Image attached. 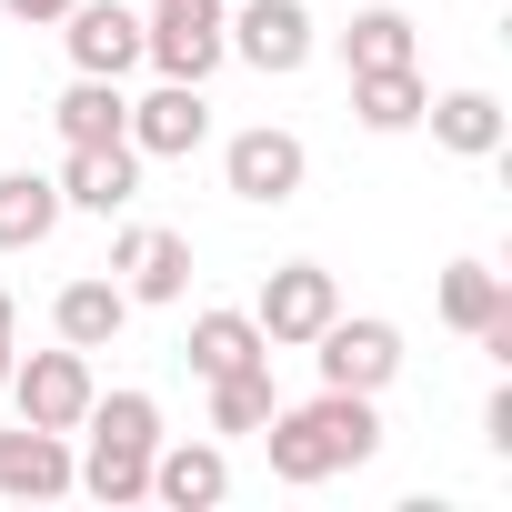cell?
Masks as SVG:
<instances>
[{"label": "cell", "mask_w": 512, "mask_h": 512, "mask_svg": "<svg viewBox=\"0 0 512 512\" xmlns=\"http://www.w3.org/2000/svg\"><path fill=\"white\" fill-rule=\"evenodd\" d=\"M342 61H352V71H392V61H412V21H402V11H362V21L342 31Z\"/></svg>", "instance_id": "23"}, {"label": "cell", "mask_w": 512, "mask_h": 512, "mask_svg": "<svg viewBox=\"0 0 512 512\" xmlns=\"http://www.w3.org/2000/svg\"><path fill=\"white\" fill-rule=\"evenodd\" d=\"M221 492H231L221 442H151V502H171V512H211Z\"/></svg>", "instance_id": "15"}, {"label": "cell", "mask_w": 512, "mask_h": 512, "mask_svg": "<svg viewBox=\"0 0 512 512\" xmlns=\"http://www.w3.org/2000/svg\"><path fill=\"white\" fill-rule=\"evenodd\" d=\"M422 121H432V141L452 161H492L502 151V101L492 91H442V101H422Z\"/></svg>", "instance_id": "17"}, {"label": "cell", "mask_w": 512, "mask_h": 512, "mask_svg": "<svg viewBox=\"0 0 512 512\" xmlns=\"http://www.w3.org/2000/svg\"><path fill=\"white\" fill-rule=\"evenodd\" d=\"M0 392H11L21 402V422H41V432H81V412H91V352H31V362H11V382H0Z\"/></svg>", "instance_id": "8"}, {"label": "cell", "mask_w": 512, "mask_h": 512, "mask_svg": "<svg viewBox=\"0 0 512 512\" xmlns=\"http://www.w3.org/2000/svg\"><path fill=\"white\" fill-rule=\"evenodd\" d=\"M11 332H21V312H11V292H0V382H11V362H21V342H11Z\"/></svg>", "instance_id": "25"}, {"label": "cell", "mask_w": 512, "mask_h": 512, "mask_svg": "<svg viewBox=\"0 0 512 512\" xmlns=\"http://www.w3.org/2000/svg\"><path fill=\"white\" fill-rule=\"evenodd\" d=\"M51 121H61V141H131V131H121V121H131L121 81H91V71H71V91L51 101Z\"/></svg>", "instance_id": "20"}, {"label": "cell", "mask_w": 512, "mask_h": 512, "mask_svg": "<svg viewBox=\"0 0 512 512\" xmlns=\"http://www.w3.org/2000/svg\"><path fill=\"white\" fill-rule=\"evenodd\" d=\"M262 452H272V482H292V492H312V482H332V472H362L372 452H382V412H372V392H312V402H272V422H262Z\"/></svg>", "instance_id": "1"}, {"label": "cell", "mask_w": 512, "mask_h": 512, "mask_svg": "<svg viewBox=\"0 0 512 512\" xmlns=\"http://www.w3.org/2000/svg\"><path fill=\"white\" fill-rule=\"evenodd\" d=\"M111 282H121L131 302H181V292H191V241H181L171 221H131V231L111 241Z\"/></svg>", "instance_id": "10"}, {"label": "cell", "mask_w": 512, "mask_h": 512, "mask_svg": "<svg viewBox=\"0 0 512 512\" xmlns=\"http://www.w3.org/2000/svg\"><path fill=\"white\" fill-rule=\"evenodd\" d=\"M0 11H11V21H31V31H41V21H61V11H71V0H0Z\"/></svg>", "instance_id": "26"}, {"label": "cell", "mask_w": 512, "mask_h": 512, "mask_svg": "<svg viewBox=\"0 0 512 512\" xmlns=\"http://www.w3.org/2000/svg\"><path fill=\"white\" fill-rule=\"evenodd\" d=\"M121 131H131L141 161H191V151L211 141V101H201V81H151Z\"/></svg>", "instance_id": "9"}, {"label": "cell", "mask_w": 512, "mask_h": 512, "mask_svg": "<svg viewBox=\"0 0 512 512\" xmlns=\"http://www.w3.org/2000/svg\"><path fill=\"white\" fill-rule=\"evenodd\" d=\"M81 432H91V452L71 462V492H91V502H111V512L151 502V442H161V402H151V392H91Z\"/></svg>", "instance_id": "2"}, {"label": "cell", "mask_w": 512, "mask_h": 512, "mask_svg": "<svg viewBox=\"0 0 512 512\" xmlns=\"http://www.w3.org/2000/svg\"><path fill=\"white\" fill-rule=\"evenodd\" d=\"M141 201V151L131 141H71V161H61V211H131Z\"/></svg>", "instance_id": "12"}, {"label": "cell", "mask_w": 512, "mask_h": 512, "mask_svg": "<svg viewBox=\"0 0 512 512\" xmlns=\"http://www.w3.org/2000/svg\"><path fill=\"white\" fill-rule=\"evenodd\" d=\"M61 41H71V71H91V81H131L141 71V11H121V0H71Z\"/></svg>", "instance_id": "11"}, {"label": "cell", "mask_w": 512, "mask_h": 512, "mask_svg": "<svg viewBox=\"0 0 512 512\" xmlns=\"http://www.w3.org/2000/svg\"><path fill=\"white\" fill-rule=\"evenodd\" d=\"M262 422H272V362L211 382V432H262Z\"/></svg>", "instance_id": "22"}, {"label": "cell", "mask_w": 512, "mask_h": 512, "mask_svg": "<svg viewBox=\"0 0 512 512\" xmlns=\"http://www.w3.org/2000/svg\"><path fill=\"white\" fill-rule=\"evenodd\" d=\"M221 181H231V201H251V211H282V201H302L312 151H302V131H282V121H251V131L221 141Z\"/></svg>", "instance_id": "4"}, {"label": "cell", "mask_w": 512, "mask_h": 512, "mask_svg": "<svg viewBox=\"0 0 512 512\" xmlns=\"http://www.w3.org/2000/svg\"><path fill=\"white\" fill-rule=\"evenodd\" d=\"M191 372L201 382H221V372H251V362H272V342H262V322L251 312H191Z\"/></svg>", "instance_id": "16"}, {"label": "cell", "mask_w": 512, "mask_h": 512, "mask_svg": "<svg viewBox=\"0 0 512 512\" xmlns=\"http://www.w3.org/2000/svg\"><path fill=\"white\" fill-rule=\"evenodd\" d=\"M422 101H432V81H422L412 61H392V71H352V121H362V131H412Z\"/></svg>", "instance_id": "19"}, {"label": "cell", "mask_w": 512, "mask_h": 512, "mask_svg": "<svg viewBox=\"0 0 512 512\" xmlns=\"http://www.w3.org/2000/svg\"><path fill=\"white\" fill-rule=\"evenodd\" d=\"M61 231V181L51 171H0V251H41Z\"/></svg>", "instance_id": "18"}, {"label": "cell", "mask_w": 512, "mask_h": 512, "mask_svg": "<svg viewBox=\"0 0 512 512\" xmlns=\"http://www.w3.org/2000/svg\"><path fill=\"white\" fill-rule=\"evenodd\" d=\"M482 442H492V452H512V382L482 402Z\"/></svg>", "instance_id": "24"}, {"label": "cell", "mask_w": 512, "mask_h": 512, "mask_svg": "<svg viewBox=\"0 0 512 512\" xmlns=\"http://www.w3.org/2000/svg\"><path fill=\"white\" fill-rule=\"evenodd\" d=\"M221 21H231V0H151V11H141V61L161 81H211L231 61Z\"/></svg>", "instance_id": "3"}, {"label": "cell", "mask_w": 512, "mask_h": 512, "mask_svg": "<svg viewBox=\"0 0 512 512\" xmlns=\"http://www.w3.org/2000/svg\"><path fill=\"white\" fill-rule=\"evenodd\" d=\"M342 312V282L322 272V262H282L272 282H262V302H251V322H262V342L272 352H312V332Z\"/></svg>", "instance_id": "7"}, {"label": "cell", "mask_w": 512, "mask_h": 512, "mask_svg": "<svg viewBox=\"0 0 512 512\" xmlns=\"http://www.w3.org/2000/svg\"><path fill=\"white\" fill-rule=\"evenodd\" d=\"M221 41H231V61H251L262 81H292V71L322 51V31H312L302 0H241V11L221 21Z\"/></svg>", "instance_id": "6"}, {"label": "cell", "mask_w": 512, "mask_h": 512, "mask_svg": "<svg viewBox=\"0 0 512 512\" xmlns=\"http://www.w3.org/2000/svg\"><path fill=\"white\" fill-rule=\"evenodd\" d=\"M131 312H141V302H131L111 272H81V282H61V302H51V332H61L71 352H111Z\"/></svg>", "instance_id": "14"}, {"label": "cell", "mask_w": 512, "mask_h": 512, "mask_svg": "<svg viewBox=\"0 0 512 512\" xmlns=\"http://www.w3.org/2000/svg\"><path fill=\"white\" fill-rule=\"evenodd\" d=\"M71 432H41V422H21V432H0V502H61L71 492Z\"/></svg>", "instance_id": "13"}, {"label": "cell", "mask_w": 512, "mask_h": 512, "mask_svg": "<svg viewBox=\"0 0 512 512\" xmlns=\"http://www.w3.org/2000/svg\"><path fill=\"white\" fill-rule=\"evenodd\" d=\"M312 362H322L332 392H372V402H382V382L402 372V332H392L382 312H332V322L312 332Z\"/></svg>", "instance_id": "5"}, {"label": "cell", "mask_w": 512, "mask_h": 512, "mask_svg": "<svg viewBox=\"0 0 512 512\" xmlns=\"http://www.w3.org/2000/svg\"><path fill=\"white\" fill-rule=\"evenodd\" d=\"M432 312H442L452 332H492V322L512 312V292H502V272H492V262H452V272H442V292H432Z\"/></svg>", "instance_id": "21"}]
</instances>
